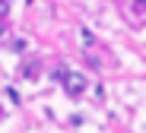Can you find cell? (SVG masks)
Returning <instances> with one entry per match:
<instances>
[{
    "instance_id": "cell-1",
    "label": "cell",
    "mask_w": 146,
    "mask_h": 133,
    "mask_svg": "<svg viewBox=\"0 0 146 133\" xmlns=\"http://www.w3.org/2000/svg\"><path fill=\"white\" fill-rule=\"evenodd\" d=\"M86 86H89V83H86L83 73H70V70H67V76H64V89H67L70 98H80V95L86 92Z\"/></svg>"
},
{
    "instance_id": "cell-2",
    "label": "cell",
    "mask_w": 146,
    "mask_h": 133,
    "mask_svg": "<svg viewBox=\"0 0 146 133\" xmlns=\"http://www.w3.org/2000/svg\"><path fill=\"white\" fill-rule=\"evenodd\" d=\"M35 70H38V64H35V60H32V64H26V67H22V79H35V76H38Z\"/></svg>"
},
{
    "instance_id": "cell-3",
    "label": "cell",
    "mask_w": 146,
    "mask_h": 133,
    "mask_svg": "<svg viewBox=\"0 0 146 133\" xmlns=\"http://www.w3.org/2000/svg\"><path fill=\"white\" fill-rule=\"evenodd\" d=\"M7 13H10V3H7V0H0V19H3Z\"/></svg>"
},
{
    "instance_id": "cell-4",
    "label": "cell",
    "mask_w": 146,
    "mask_h": 133,
    "mask_svg": "<svg viewBox=\"0 0 146 133\" xmlns=\"http://www.w3.org/2000/svg\"><path fill=\"white\" fill-rule=\"evenodd\" d=\"M7 32V19H0V35H3Z\"/></svg>"
},
{
    "instance_id": "cell-5",
    "label": "cell",
    "mask_w": 146,
    "mask_h": 133,
    "mask_svg": "<svg viewBox=\"0 0 146 133\" xmlns=\"http://www.w3.org/2000/svg\"><path fill=\"white\" fill-rule=\"evenodd\" d=\"M0 117H3V105H0Z\"/></svg>"
},
{
    "instance_id": "cell-6",
    "label": "cell",
    "mask_w": 146,
    "mask_h": 133,
    "mask_svg": "<svg viewBox=\"0 0 146 133\" xmlns=\"http://www.w3.org/2000/svg\"><path fill=\"white\" fill-rule=\"evenodd\" d=\"M137 3H146V0H137Z\"/></svg>"
}]
</instances>
